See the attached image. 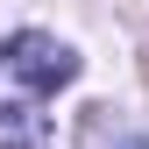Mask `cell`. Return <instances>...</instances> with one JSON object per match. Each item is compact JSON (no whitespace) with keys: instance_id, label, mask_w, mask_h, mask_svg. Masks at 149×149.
<instances>
[{"instance_id":"obj_2","label":"cell","mask_w":149,"mask_h":149,"mask_svg":"<svg viewBox=\"0 0 149 149\" xmlns=\"http://www.w3.org/2000/svg\"><path fill=\"white\" fill-rule=\"evenodd\" d=\"M0 149H57L50 121L36 114V92L29 100H0Z\"/></svg>"},{"instance_id":"obj_3","label":"cell","mask_w":149,"mask_h":149,"mask_svg":"<svg viewBox=\"0 0 149 149\" xmlns=\"http://www.w3.org/2000/svg\"><path fill=\"white\" fill-rule=\"evenodd\" d=\"M135 149H149V142H135Z\"/></svg>"},{"instance_id":"obj_1","label":"cell","mask_w":149,"mask_h":149,"mask_svg":"<svg viewBox=\"0 0 149 149\" xmlns=\"http://www.w3.org/2000/svg\"><path fill=\"white\" fill-rule=\"evenodd\" d=\"M0 71H7V78H22L36 100H50L57 85L78 78V50L57 43V36H43V29H22V36H7V43H0Z\"/></svg>"}]
</instances>
